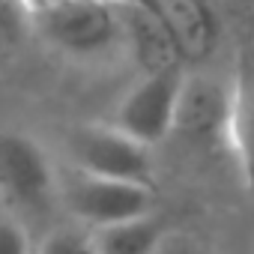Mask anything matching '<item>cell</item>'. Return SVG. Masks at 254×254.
<instances>
[{
  "instance_id": "cell-7",
  "label": "cell",
  "mask_w": 254,
  "mask_h": 254,
  "mask_svg": "<svg viewBox=\"0 0 254 254\" xmlns=\"http://www.w3.org/2000/svg\"><path fill=\"white\" fill-rule=\"evenodd\" d=\"M227 87H230L227 147L236 159L242 186L254 200V51L239 54Z\"/></svg>"
},
{
  "instance_id": "cell-10",
  "label": "cell",
  "mask_w": 254,
  "mask_h": 254,
  "mask_svg": "<svg viewBox=\"0 0 254 254\" xmlns=\"http://www.w3.org/2000/svg\"><path fill=\"white\" fill-rule=\"evenodd\" d=\"M0 254H36L33 230L9 212H0Z\"/></svg>"
},
{
  "instance_id": "cell-3",
  "label": "cell",
  "mask_w": 254,
  "mask_h": 254,
  "mask_svg": "<svg viewBox=\"0 0 254 254\" xmlns=\"http://www.w3.org/2000/svg\"><path fill=\"white\" fill-rule=\"evenodd\" d=\"M60 206L72 215V221L99 230L123 218L153 212L156 197L150 183L96 177L69 168L66 174H60Z\"/></svg>"
},
{
  "instance_id": "cell-8",
  "label": "cell",
  "mask_w": 254,
  "mask_h": 254,
  "mask_svg": "<svg viewBox=\"0 0 254 254\" xmlns=\"http://www.w3.org/2000/svg\"><path fill=\"white\" fill-rule=\"evenodd\" d=\"M168 230L171 227L153 209L144 215H132V218L105 224V227L93 230V236H96L99 254H156V248Z\"/></svg>"
},
{
  "instance_id": "cell-12",
  "label": "cell",
  "mask_w": 254,
  "mask_h": 254,
  "mask_svg": "<svg viewBox=\"0 0 254 254\" xmlns=\"http://www.w3.org/2000/svg\"><path fill=\"white\" fill-rule=\"evenodd\" d=\"M15 3H18V6H24V9L30 12L33 6H39V3H42V0H15Z\"/></svg>"
},
{
  "instance_id": "cell-4",
  "label": "cell",
  "mask_w": 254,
  "mask_h": 254,
  "mask_svg": "<svg viewBox=\"0 0 254 254\" xmlns=\"http://www.w3.org/2000/svg\"><path fill=\"white\" fill-rule=\"evenodd\" d=\"M186 75L189 72L183 63L144 72L123 93L108 123H114L117 129L138 138L147 147L162 144L165 138L174 135V120H177V105Z\"/></svg>"
},
{
  "instance_id": "cell-5",
  "label": "cell",
  "mask_w": 254,
  "mask_h": 254,
  "mask_svg": "<svg viewBox=\"0 0 254 254\" xmlns=\"http://www.w3.org/2000/svg\"><path fill=\"white\" fill-rule=\"evenodd\" d=\"M69 168L96 177L132 180L153 186V147L126 135L114 123H87L66 138Z\"/></svg>"
},
{
  "instance_id": "cell-2",
  "label": "cell",
  "mask_w": 254,
  "mask_h": 254,
  "mask_svg": "<svg viewBox=\"0 0 254 254\" xmlns=\"http://www.w3.org/2000/svg\"><path fill=\"white\" fill-rule=\"evenodd\" d=\"M0 203L30 230L60 206V174L48 150L18 129H0Z\"/></svg>"
},
{
  "instance_id": "cell-11",
  "label": "cell",
  "mask_w": 254,
  "mask_h": 254,
  "mask_svg": "<svg viewBox=\"0 0 254 254\" xmlns=\"http://www.w3.org/2000/svg\"><path fill=\"white\" fill-rule=\"evenodd\" d=\"M156 254H206V248H203V242H200L197 236L171 227V230L165 233V239L159 242Z\"/></svg>"
},
{
  "instance_id": "cell-1",
  "label": "cell",
  "mask_w": 254,
  "mask_h": 254,
  "mask_svg": "<svg viewBox=\"0 0 254 254\" xmlns=\"http://www.w3.org/2000/svg\"><path fill=\"white\" fill-rule=\"evenodd\" d=\"M30 18L45 45L72 60H102L126 48V3L42 0Z\"/></svg>"
},
{
  "instance_id": "cell-6",
  "label": "cell",
  "mask_w": 254,
  "mask_h": 254,
  "mask_svg": "<svg viewBox=\"0 0 254 254\" xmlns=\"http://www.w3.org/2000/svg\"><path fill=\"white\" fill-rule=\"evenodd\" d=\"M227 108H230V87L209 75H186L174 135L186 138L189 144H215L227 141Z\"/></svg>"
},
{
  "instance_id": "cell-9",
  "label": "cell",
  "mask_w": 254,
  "mask_h": 254,
  "mask_svg": "<svg viewBox=\"0 0 254 254\" xmlns=\"http://www.w3.org/2000/svg\"><path fill=\"white\" fill-rule=\"evenodd\" d=\"M36 254H99V248L90 227L69 221V224H51L36 239Z\"/></svg>"
}]
</instances>
